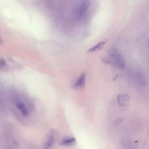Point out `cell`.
Wrapping results in <instances>:
<instances>
[{
  "label": "cell",
  "instance_id": "obj_8",
  "mask_svg": "<svg viewBox=\"0 0 149 149\" xmlns=\"http://www.w3.org/2000/svg\"><path fill=\"white\" fill-rule=\"evenodd\" d=\"M106 41H107V40L103 41H101V42L97 43V44H95L94 47H93L92 48H90V49H88V52H94V51H96L100 49L105 44Z\"/></svg>",
  "mask_w": 149,
  "mask_h": 149
},
{
  "label": "cell",
  "instance_id": "obj_2",
  "mask_svg": "<svg viewBox=\"0 0 149 149\" xmlns=\"http://www.w3.org/2000/svg\"><path fill=\"white\" fill-rule=\"evenodd\" d=\"M56 132L54 129L50 130L44 136L41 147L43 149H48L49 148L54 144L55 139Z\"/></svg>",
  "mask_w": 149,
  "mask_h": 149
},
{
  "label": "cell",
  "instance_id": "obj_7",
  "mask_svg": "<svg viewBox=\"0 0 149 149\" xmlns=\"http://www.w3.org/2000/svg\"><path fill=\"white\" fill-rule=\"evenodd\" d=\"M89 5H90V3L88 1H86L82 3V5L80 6L77 12V16L79 17H81L83 16V15L87 10L89 7Z\"/></svg>",
  "mask_w": 149,
  "mask_h": 149
},
{
  "label": "cell",
  "instance_id": "obj_3",
  "mask_svg": "<svg viewBox=\"0 0 149 149\" xmlns=\"http://www.w3.org/2000/svg\"><path fill=\"white\" fill-rule=\"evenodd\" d=\"M76 143V139L73 137H65L62 139L59 145L65 147H69L75 145Z\"/></svg>",
  "mask_w": 149,
  "mask_h": 149
},
{
  "label": "cell",
  "instance_id": "obj_5",
  "mask_svg": "<svg viewBox=\"0 0 149 149\" xmlns=\"http://www.w3.org/2000/svg\"><path fill=\"white\" fill-rule=\"evenodd\" d=\"M86 81V74L82 73L79 79L77 80L76 82L74 84V88L76 89H80L83 88L84 86Z\"/></svg>",
  "mask_w": 149,
  "mask_h": 149
},
{
  "label": "cell",
  "instance_id": "obj_4",
  "mask_svg": "<svg viewBox=\"0 0 149 149\" xmlns=\"http://www.w3.org/2000/svg\"><path fill=\"white\" fill-rule=\"evenodd\" d=\"M117 100L120 106L126 107L129 102V97L126 94H119L117 97Z\"/></svg>",
  "mask_w": 149,
  "mask_h": 149
},
{
  "label": "cell",
  "instance_id": "obj_6",
  "mask_svg": "<svg viewBox=\"0 0 149 149\" xmlns=\"http://www.w3.org/2000/svg\"><path fill=\"white\" fill-rule=\"evenodd\" d=\"M16 107L23 116H27L29 114V110L26 105L22 102H17L16 104Z\"/></svg>",
  "mask_w": 149,
  "mask_h": 149
},
{
  "label": "cell",
  "instance_id": "obj_1",
  "mask_svg": "<svg viewBox=\"0 0 149 149\" xmlns=\"http://www.w3.org/2000/svg\"><path fill=\"white\" fill-rule=\"evenodd\" d=\"M102 61L107 63L113 65L119 69L126 67V62L122 54L115 48H111L108 51V56L102 58Z\"/></svg>",
  "mask_w": 149,
  "mask_h": 149
},
{
  "label": "cell",
  "instance_id": "obj_9",
  "mask_svg": "<svg viewBox=\"0 0 149 149\" xmlns=\"http://www.w3.org/2000/svg\"><path fill=\"white\" fill-rule=\"evenodd\" d=\"M6 62L5 61V60L2 58H1L0 59V68H5L6 66Z\"/></svg>",
  "mask_w": 149,
  "mask_h": 149
},
{
  "label": "cell",
  "instance_id": "obj_10",
  "mask_svg": "<svg viewBox=\"0 0 149 149\" xmlns=\"http://www.w3.org/2000/svg\"><path fill=\"white\" fill-rule=\"evenodd\" d=\"M2 42V41H1V38H0V44Z\"/></svg>",
  "mask_w": 149,
  "mask_h": 149
}]
</instances>
